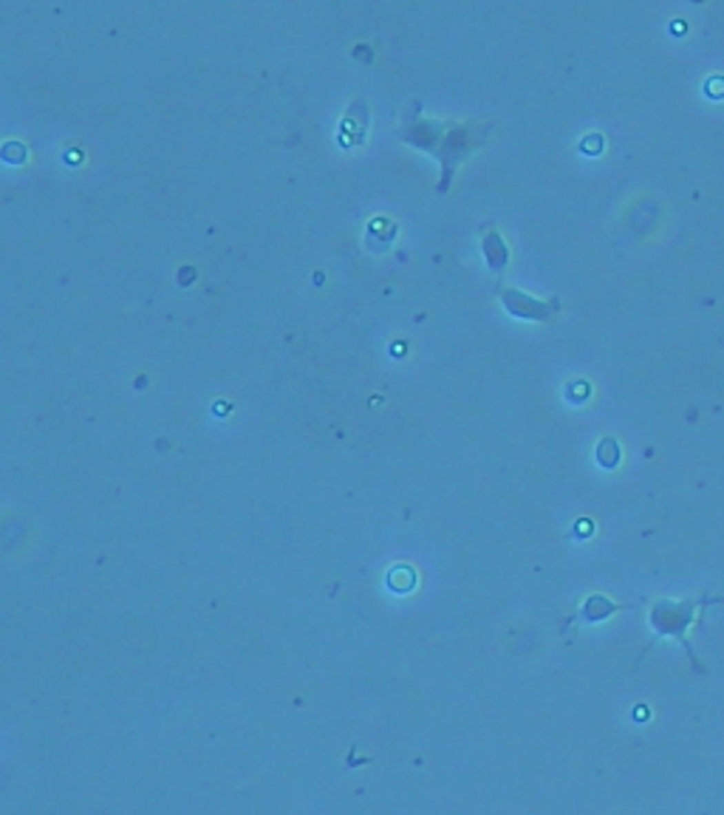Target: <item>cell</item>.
Wrapping results in <instances>:
<instances>
[{
	"label": "cell",
	"instance_id": "obj_2",
	"mask_svg": "<svg viewBox=\"0 0 724 815\" xmlns=\"http://www.w3.org/2000/svg\"><path fill=\"white\" fill-rule=\"evenodd\" d=\"M614 609H617V606H614L611 600H606V597H592V600H588L586 606H583V617H586V620H603V617H608Z\"/></svg>",
	"mask_w": 724,
	"mask_h": 815
},
{
	"label": "cell",
	"instance_id": "obj_1",
	"mask_svg": "<svg viewBox=\"0 0 724 815\" xmlns=\"http://www.w3.org/2000/svg\"><path fill=\"white\" fill-rule=\"evenodd\" d=\"M718 597H705L702 603H668V600H662V603H656V606L651 609V626H654V632L656 635H670V637H679V640H685V632H687V626H690V620H693V609H699V606H705V603H716Z\"/></svg>",
	"mask_w": 724,
	"mask_h": 815
}]
</instances>
